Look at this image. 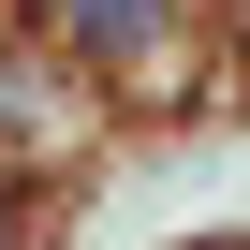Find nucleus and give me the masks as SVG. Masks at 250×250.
Listing matches in <instances>:
<instances>
[{"label": "nucleus", "mask_w": 250, "mask_h": 250, "mask_svg": "<svg viewBox=\"0 0 250 250\" xmlns=\"http://www.w3.org/2000/svg\"><path fill=\"white\" fill-rule=\"evenodd\" d=\"M74 30H88V44H103V59H133V44H147V30H162V0H74Z\"/></svg>", "instance_id": "f257e3e1"}, {"label": "nucleus", "mask_w": 250, "mask_h": 250, "mask_svg": "<svg viewBox=\"0 0 250 250\" xmlns=\"http://www.w3.org/2000/svg\"><path fill=\"white\" fill-rule=\"evenodd\" d=\"M0 133H30V88H0Z\"/></svg>", "instance_id": "f03ea898"}, {"label": "nucleus", "mask_w": 250, "mask_h": 250, "mask_svg": "<svg viewBox=\"0 0 250 250\" xmlns=\"http://www.w3.org/2000/svg\"><path fill=\"white\" fill-rule=\"evenodd\" d=\"M0 250H15V206H0Z\"/></svg>", "instance_id": "7ed1b4c3"}]
</instances>
